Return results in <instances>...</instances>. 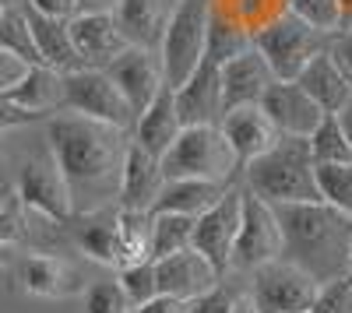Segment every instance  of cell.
Here are the masks:
<instances>
[{
  "instance_id": "obj_1",
  "label": "cell",
  "mask_w": 352,
  "mask_h": 313,
  "mask_svg": "<svg viewBox=\"0 0 352 313\" xmlns=\"http://www.w3.org/2000/svg\"><path fill=\"white\" fill-rule=\"evenodd\" d=\"M46 148L71 190L74 211L116 201L127 130L78 117V113H53L46 120Z\"/></svg>"
},
{
  "instance_id": "obj_2",
  "label": "cell",
  "mask_w": 352,
  "mask_h": 313,
  "mask_svg": "<svg viewBox=\"0 0 352 313\" xmlns=\"http://www.w3.org/2000/svg\"><path fill=\"white\" fill-rule=\"evenodd\" d=\"M282 233V257L303 268L317 286L345 278L352 253V215L328 201L272 205Z\"/></svg>"
},
{
  "instance_id": "obj_3",
  "label": "cell",
  "mask_w": 352,
  "mask_h": 313,
  "mask_svg": "<svg viewBox=\"0 0 352 313\" xmlns=\"http://www.w3.org/2000/svg\"><path fill=\"white\" fill-rule=\"evenodd\" d=\"M240 187L268 205H303L320 201L314 180V159L307 137L278 134L268 152H261L240 169Z\"/></svg>"
},
{
  "instance_id": "obj_4",
  "label": "cell",
  "mask_w": 352,
  "mask_h": 313,
  "mask_svg": "<svg viewBox=\"0 0 352 313\" xmlns=\"http://www.w3.org/2000/svg\"><path fill=\"white\" fill-rule=\"evenodd\" d=\"M166 180H219L240 183L236 159L219 127H184L176 141L159 155Z\"/></svg>"
},
{
  "instance_id": "obj_5",
  "label": "cell",
  "mask_w": 352,
  "mask_h": 313,
  "mask_svg": "<svg viewBox=\"0 0 352 313\" xmlns=\"http://www.w3.org/2000/svg\"><path fill=\"white\" fill-rule=\"evenodd\" d=\"M250 46L268 60V67L278 81H296L300 71L314 60V56L331 46V36L307 25L303 18H296L289 11V14L272 18L264 28H257L250 36Z\"/></svg>"
},
{
  "instance_id": "obj_6",
  "label": "cell",
  "mask_w": 352,
  "mask_h": 313,
  "mask_svg": "<svg viewBox=\"0 0 352 313\" xmlns=\"http://www.w3.org/2000/svg\"><path fill=\"white\" fill-rule=\"evenodd\" d=\"M212 0H176V11L166 25V36L159 46L162 81L169 89L184 84L204 56V32H208Z\"/></svg>"
},
{
  "instance_id": "obj_7",
  "label": "cell",
  "mask_w": 352,
  "mask_h": 313,
  "mask_svg": "<svg viewBox=\"0 0 352 313\" xmlns=\"http://www.w3.org/2000/svg\"><path fill=\"white\" fill-rule=\"evenodd\" d=\"M14 197L21 211L28 215H39V218H50V222H67L74 205H71V190L56 169V159L46 152H36L28 155L18 169V180H14Z\"/></svg>"
},
{
  "instance_id": "obj_8",
  "label": "cell",
  "mask_w": 352,
  "mask_h": 313,
  "mask_svg": "<svg viewBox=\"0 0 352 313\" xmlns=\"http://www.w3.org/2000/svg\"><path fill=\"white\" fill-rule=\"evenodd\" d=\"M250 275H254L250 299L257 303L261 313H307L314 306V299L320 296L317 281L285 257L261 264Z\"/></svg>"
},
{
  "instance_id": "obj_9",
  "label": "cell",
  "mask_w": 352,
  "mask_h": 313,
  "mask_svg": "<svg viewBox=\"0 0 352 313\" xmlns=\"http://www.w3.org/2000/svg\"><path fill=\"white\" fill-rule=\"evenodd\" d=\"M60 109L78 113L88 120H102L120 130H131L134 113L124 102V95L116 92V84L106 78V71H92V67H78L64 74V102Z\"/></svg>"
},
{
  "instance_id": "obj_10",
  "label": "cell",
  "mask_w": 352,
  "mask_h": 313,
  "mask_svg": "<svg viewBox=\"0 0 352 313\" xmlns=\"http://www.w3.org/2000/svg\"><path fill=\"white\" fill-rule=\"evenodd\" d=\"M275 257H282V233H278L275 208L254 197L250 190H243L240 229H236V243H232L229 271H254Z\"/></svg>"
},
{
  "instance_id": "obj_11",
  "label": "cell",
  "mask_w": 352,
  "mask_h": 313,
  "mask_svg": "<svg viewBox=\"0 0 352 313\" xmlns=\"http://www.w3.org/2000/svg\"><path fill=\"white\" fill-rule=\"evenodd\" d=\"M240 201H243V187L232 183L208 211H201V215L194 218L190 246H194L222 278H226V271H229L232 243H236V229H240Z\"/></svg>"
},
{
  "instance_id": "obj_12",
  "label": "cell",
  "mask_w": 352,
  "mask_h": 313,
  "mask_svg": "<svg viewBox=\"0 0 352 313\" xmlns=\"http://www.w3.org/2000/svg\"><path fill=\"white\" fill-rule=\"evenodd\" d=\"M71 246H78L85 257H92L96 264L106 268H124V253L116 243V205H99L88 211H71L64 222Z\"/></svg>"
},
{
  "instance_id": "obj_13",
  "label": "cell",
  "mask_w": 352,
  "mask_h": 313,
  "mask_svg": "<svg viewBox=\"0 0 352 313\" xmlns=\"http://www.w3.org/2000/svg\"><path fill=\"white\" fill-rule=\"evenodd\" d=\"M67 28H71V43L81 56V67H92V71H106L131 46L124 32L116 28L113 11H78L67 21Z\"/></svg>"
},
{
  "instance_id": "obj_14",
  "label": "cell",
  "mask_w": 352,
  "mask_h": 313,
  "mask_svg": "<svg viewBox=\"0 0 352 313\" xmlns=\"http://www.w3.org/2000/svg\"><path fill=\"white\" fill-rule=\"evenodd\" d=\"M18 286L32 299H71L85 292V275L56 253H28L18 261Z\"/></svg>"
},
{
  "instance_id": "obj_15",
  "label": "cell",
  "mask_w": 352,
  "mask_h": 313,
  "mask_svg": "<svg viewBox=\"0 0 352 313\" xmlns=\"http://www.w3.org/2000/svg\"><path fill=\"white\" fill-rule=\"evenodd\" d=\"M106 78L116 84V92L124 95V102L131 106L134 117L152 102V95L166 84V81H162L159 53L141 49V46H127V49L106 67Z\"/></svg>"
},
{
  "instance_id": "obj_16",
  "label": "cell",
  "mask_w": 352,
  "mask_h": 313,
  "mask_svg": "<svg viewBox=\"0 0 352 313\" xmlns=\"http://www.w3.org/2000/svg\"><path fill=\"white\" fill-rule=\"evenodd\" d=\"M275 81L268 60L247 46L243 53L229 56L226 64H219V95H222V117L236 106H254L261 102V95L268 92V84Z\"/></svg>"
},
{
  "instance_id": "obj_17",
  "label": "cell",
  "mask_w": 352,
  "mask_h": 313,
  "mask_svg": "<svg viewBox=\"0 0 352 313\" xmlns=\"http://www.w3.org/2000/svg\"><path fill=\"white\" fill-rule=\"evenodd\" d=\"M257 106L264 109V117L272 120V127L278 134H289V137H307L320 124V117H324V109H320L296 81H278V78L268 84V92L261 95Z\"/></svg>"
},
{
  "instance_id": "obj_18",
  "label": "cell",
  "mask_w": 352,
  "mask_h": 313,
  "mask_svg": "<svg viewBox=\"0 0 352 313\" xmlns=\"http://www.w3.org/2000/svg\"><path fill=\"white\" fill-rule=\"evenodd\" d=\"M155 281H159V296L190 303L194 296L215 289L222 281V275L204 261L194 246H187V250H176L169 257L155 261Z\"/></svg>"
},
{
  "instance_id": "obj_19",
  "label": "cell",
  "mask_w": 352,
  "mask_h": 313,
  "mask_svg": "<svg viewBox=\"0 0 352 313\" xmlns=\"http://www.w3.org/2000/svg\"><path fill=\"white\" fill-rule=\"evenodd\" d=\"M176 117L184 127H219L222 120V95H219V67L201 60L194 74L173 89Z\"/></svg>"
},
{
  "instance_id": "obj_20",
  "label": "cell",
  "mask_w": 352,
  "mask_h": 313,
  "mask_svg": "<svg viewBox=\"0 0 352 313\" xmlns=\"http://www.w3.org/2000/svg\"><path fill=\"white\" fill-rule=\"evenodd\" d=\"M166 176L159 169V159L148 155L141 145L127 141L124 148V162H120V183H116V208H138V211H148L155 205V197L162 190Z\"/></svg>"
},
{
  "instance_id": "obj_21",
  "label": "cell",
  "mask_w": 352,
  "mask_h": 313,
  "mask_svg": "<svg viewBox=\"0 0 352 313\" xmlns=\"http://www.w3.org/2000/svg\"><path fill=\"white\" fill-rule=\"evenodd\" d=\"M173 11H176V0H116L113 21L131 46L159 53Z\"/></svg>"
},
{
  "instance_id": "obj_22",
  "label": "cell",
  "mask_w": 352,
  "mask_h": 313,
  "mask_svg": "<svg viewBox=\"0 0 352 313\" xmlns=\"http://www.w3.org/2000/svg\"><path fill=\"white\" fill-rule=\"evenodd\" d=\"M219 130H222V137L229 141V148H232L236 173H240L250 159H257L261 152H268L272 141L278 137V130L272 127V120L264 117V109H261L257 102H254V106L229 109L226 117L219 120Z\"/></svg>"
},
{
  "instance_id": "obj_23",
  "label": "cell",
  "mask_w": 352,
  "mask_h": 313,
  "mask_svg": "<svg viewBox=\"0 0 352 313\" xmlns=\"http://www.w3.org/2000/svg\"><path fill=\"white\" fill-rule=\"evenodd\" d=\"M134 145H141L148 155H162L173 141H176V134L184 130V124H180V117H176V102H173V89L169 84H162V89L152 95V102L144 106L138 117H134Z\"/></svg>"
},
{
  "instance_id": "obj_24",
  "label": "cell",
  "mask_w": 352,
  "mask_h": 313,
  "mask_svg": "<svg viewBox=\"0 0 352 313\" xmlns=\"http://www.w3.org/2000/svg\"><path fill=\"white\" fill-rule=\"evenodd\" d=\"M232 183H219V180H166L155 205L148 208L152 215H190L197 218L201 211H208L219 197L229 190Z\"/></svg>"
},
{
  "instance_id": "obj_25",
  "label": "cell",
  "mask_w": 352,
  "mask_h": 313,
  "mask_svg": "<svg viewBox=\"0 0 352 313\" xmlns=\"http://www.w3.org/2000/svg\"><path fill=\"white\" fill-rule=\"evenodd\" d=\"M296 84H300V89H303L320 109H324V113H338V109L349 102V95H352L349 78L338 71V64L331 60V53H328V49H324V53H317L314 60L300 71Z\"/></svg>"
},
{
  "instance_id": "obj_26",
  "label": "cell",
  "mask_w": 352,
  "mask_h": 313,
  "mask_svg": "<svg viewBox=\"0 0 352 313\" xmlns=\"http://www.w3.org/2000/svg\"><path fill=\"white\" fill-rule=\"evenodd\" d=\"M25 14H28V28H32L36 49H39V64L60 71V74L78 71V67H81V56H78V49H74V43H71L67 21H60V18H43V14L28 11V8H25Z\"/></svg>"
},
{
  "instance_id": "obj_27",
  "label": "cell",
  "mask_w": 352,
  "mask_h": 313,
  "mask_svg": "<svg viewBox=\"0 0 352 313\" xmlns=\"http://www.w3.org/2000/svg\"><path fill=\"white\" fill-rule=\"evenodd\" d=\"M4 95L11 102L25 106V109H32V113H43V117L50 120L53 113H60V102H64V74L36 64V67H28L25 78Z\"/></svg>"
},
{
  "instance_id": "obj_28",
  "label": "cell",
  "mask_w": 352,
  "mask_h": 313,
  "mask_svg": "<svg viewBox=\"0 0 352 313\" xmlns=\"http://www.w3.org/2000/svg\"><path fill=\"white\" fill-rule=\"evenodd\" d=\"M116 243H120L124 264L152 261V211L116 208Z\"/></svg>"
},
{
  "instance_id": "obj_29",
  "label": "cell",
  "mask_w": 352,
  "mask_h": 313,
  "mask_svg": "<svg viewBox=\"0 0 352 313\" xmlns=\"http://www.w3.org/2000/svg\"><path fill=\"white\" fill-rule=\"evenodd\" d=\"M0 49L4 53H14L18 60L25 64H39V49H36V39H32V28H28V14H25V4L21 8H4L0 11Z\"/></svg>"
},
{
  "instance_id": "obj_30",
  "label": "cell",
  "mask_w": 352,
  "mask_h": 313,
  "mask_svg": "<svg viewBox=\"0 0 352 313\" xmlns=\"http://www.w3.org/2000/svg\"><path fill=\"white\" fill-rule=\"evenodd\" d=\"M250 46V36L243 32V28L236 21H222L215 14H208V32H204V56L201 60L208 64H226L229 56H236Z\"/></svg>"
},
{
  "instance_id": "obj_31",
  "label": "cell",
  "mask_w": 352,
  "mask_h": 313,
  "mask_svg": "<svg viewBox=\"0 0 352 313\" xmlns=\"http://www.w3.org/2000/svg\"><path fill=\"white\" fill-rule=\"evenodd\" d=\"M314 180H317L320 201H328L338 211L352 215V159L349 162H320V165H314Z\"/></svg>"
},
{
  "instance_id": "obj_32",
  "label": "cell",
  "mask_w": 352,
  "mask_h": 313,
  "mask_svg": "<svg viewBox=\"0 0 352 313\" xmlns=\"http://www.w3.org/2000/svg\"><path fill=\"white\" fill-rule=\"evenodd\" d=\"M194 236V218L190 215H152V261L169 257L176 250H187Z\"/></svg>"
},
{
  "instance_id": "obj_33",
  "label": "cell",
  "mask_w": 352,
  "mask_h": 313,
  "mask_svg": "<svg viewBox=\"0 0 352 313\" xmlns=\"http://www.w3.org/2000/svg\"><path fill=\"white\" fill-rule=\"evenodd\" d=\"M307 145H310L314 165H320V162H349L352 159L349 141H345V134L335 120V113H324V117H320V124L307 134Z\"/></svg>"
},
{
  "instance_id": "obj_34",
  "label": "cell",
  "mask_w": 352,
  "mask_h": 313,
  "mask_svg": "<svg viewBox=\"0 0 352 313\" xmlns=\"http://www.w3.org/2000/svg\"><path fill=\"white\" fill-rule=\"evenodd\" d=\"M116 286H120L127 306L148 303L159 296V281H155V261H138V264H124L116 268Z\"/></svg>"
},
{
  "instance_id": "obj_35",
  "label": "cell",
  "mask_w": 352,
  "mask_h": 313,
  "mask_svg": "<svg viewBox=\"0 0 352 313\" xmlns=\"http://www.w3.org/2000/svg\"><path fill=\"white\" fill-rule=\"evenodd\" d=\"M289 8L296 18H303L307 25L320 28V32L335 36L342 28V4L338 0H289Z\"/></svg>"
},
{
  "instance_id": "obj_36",
  "label": "cell",
  "mask_w": 352,
  "mask_h": 313,
  "mask_svg": "<svg viewBox=\"0 0 352 313\" xmlns=\"http://www.w3.org/2000/svg\"><path fill=\"white\" fill-rule=\"evenodd\" d=\"M85 313H127V299L116 286V278L92 281L85 289Z\"/></svg>"
},
{
  "instance_id": "obj_37",
  "label": "cell",
  "mask_w": 352,
  "mask_h": 313,
  "mask_svg": "<svg viewBox=\"0 0 352 313\" xmlns=\"http://www.w3.org/2000/svg\"><path fill=\"white\" fill-rule=\"evenodd\" d=\"M307 313H352V286L345 278L320 286V296L314 299V306Z\"/></svg>"
},
{
  "instance_id": "obj_38",
  "label": "cell",
  "mask_w": 352,
  "mask_h": 313,
  "mask_svg": "<svg viewBox=\"0 0 352 313\" xmlns=\"http://www.w3.org/2000/svg\"><path fill=\"white\" fill-rule=\"evenodd\" d=\"M232 299H236V292L226 289L222 281H219L215 289L194 296V299L184 306V313H232Z\"/></svg>"
},
{
  "instance_id": "obj_39",
  "label": "cell",
  "mask_w": 352,
  "mask_h": 313,
  "mask_svg": "<svg viewBox=\"0 0 352 313\" xmlns=\"http://www.w3.org/2000/svg\"><path fill=\"white\" fill-rule=\"evenodd\" d=\"M25 240V215H21V205L18 197H8L4 205H0V243H21Z\"/></svg>"
},
{
  "instance_id": "obj_40",
  "label": "cell",
  "mask_w": 352,
  "mask_h": 313,
  "mask_svg": "<svg viewBox=\"0 0 352 313\" xmlns=\"http://www.w3.org/2000/svg\"><path fill=\"white\" fill-rule=\"evenodd\" d=\"M39 120H46L43 113H32V109H25V106H18V102H11L4 92H0V134H8V130H14V127H28V124H39Z\"/></svg>"
},
{
  "instance_id": "obj_41",
  "label": "cell",
  "mask_w": 352,
  "mask_h": 313,
  "mask_svg": "<svg viewBox=\"0 0 352 313\" xmlns=\"http://www.w3.org/2000/svg\"><path fill=\"white\" fill-rule=\"evenodd\" d=\"M28 11H36L43 18H60V21H71L78 11H81V0H25Z\"/></svg>"
},
{
  "instance_id": "obj_42",
  "label": "cell",
  "mask_w": 352,
  "mask_h": 313,
  "mask_svg": "<svg viewBox=\"0 0 352 313\" xmlns=\"http://www.w3.org/2000/svg\"><path fill=\"white\" fill-rule=\"evenodd\" d=\"M328 53H331V60L338 64V71H342V74L349 78V84H352V28H338V32L331 36Z\"/></svg>"
},
{
  "instance_id": "obj_43",
  "label": "cell",
  "mask_w": 352,
  "mask_h": 313,
  "mask_svg": "<svg viewBox=\"0 0 352 313\" xmlns=\"http://www.w3.org/2000/svg\"><path fill=\"white\" fill-rule=\"evenodd\" d=\"M28 67H32V64H25V60H18L14 53H4V49H0V92H11L14 84L25 78Z\"/></svg>"
},
{
  "instance_id": "obj_44",
  "label": "cell",
  "mask_w": 352,
  "mask_h": 313,
  "mask_svg": "<svg viewBox=\"0 0 352 313\" xmlns=\"http://www.w3.org/2000/svg\"><path fill=\"white\" fill-rule=\"evenodd\" d=\"M187 303L180 299H169V296H155L148 303H138V306H127V313H184Z\"/></svg>"
},
{
  "instance_id": "obj_45",
  "label": "cell",
  "mask_w": 352,
  "mask_h": 313,
  "mask_svg": "<svg viewBox=\"0 0 352 313\" xmlns=\"http://www.w3.org/2000/svg\"><path fill=\"white\" fill-rule=\"evenodd\" d=\"M335 120H338V127H342V134H345V141H349V152H352V95H349V102L335 113Z\"/></svg>"
},
{
  "instance_id": "obj_46",
  "label": "cell",
  "mask_w": 352,
  "mask_h": 313,
  "mask_svg": "<svg viewBox=\"0 0 352 313\" xmlns=\"http://www.w3.org/2000/svg\"><path fill=\"white\" fill-rule=\"evenodd\" d=\"M232 313H261V310L250 299V292H236V299H232Z\"/></svg>"
},
{
  "instance_id": "obj_47",
  "label": "cell",
  "mask_w": 352,
  "mask_h": 313,
  "mask_svg": "<svg viewBox=\"0 0 352 313\" xmlns=\"http://www.w3.org/2000/svg\"><path fill=\"white\" fill-rule=\"evenodd\" d=\"M8 197H14V183H11V176L4 173V162H0V205H4Z\"/></svg>"
},
{
  "instance_id": "obj_48",
  "label": "cell",
  "mask_w": 352,
  "mask_h": 313,
  "mask_svg": "<svg viewBox=\"0 0 352 313\" xmlns=\"http://www.w3.org/2000/svg\"><path fill=\"white\" fill-rule=\"evenodd\" d=\"M11 261H14V246L0 243V271H4V268H11Z\"/></svg>"
},
{
  "instance_id": "obj_49",
  "label": "cell",
  "mask_w": 352,
  "mask_h": 313,
  "mask_svg": "<svg viewBox=\"0 0 352 313\" xmlns=\"http://www.w3.org/2000/svg\"><path fill=\"white\" fill-rule=\"evenodd\" d=\"M342 4V28H352V0H338Z\"/></svg>"
},
{
  "instance_id": "obj_50",
  "label": "cell",
  "mask_w": 352,
  "mask_h": 313,
  "mask_svg": "<svg viewBox=\"0 0 352 313\" xmlns=\"http://www.w3.org/2000/svg\"><path fill=\"white\" fill-rule=\"evenodd\" d=\"M96 4H102V0H81V11H99Z\"/></svg>"
},
{
  "instance_id": "obj_51",
  "label": "cell",
  "mask_w": 352,
  "mask_h": 313,
  "mask_svg": "<svg viewBox=\"0 0 352 313\" xmlns=\"http://www.w3.org/2000/svg\"><path fill=\"white\" fill-rule=\"evenodd\" d=\"M25 0H0V8H21Z\"/></svg>"
},
{
  "instance_id": "obj_52",
  "label": "cell",
  "mask_w": 352,
  "mask_h": 313,
  "mask_svg": "<svg viewBox=\"0 0 352 313\" xmlns=\"http://www.w3.org/2000/svg\"><path fill=\"white\" fill-rule=\"evenodd\" d=\"M345 281L352 286V253H349V271H345Z\"/></svg>"
},
{
  "instance_id": "obj_53",
  "label": "cell",
  "mask_w": 352,
  "mask_h": 313,
  "mask_svg": "<svg viewBox=\"0 0 352 313\" xmlns=\"http://www.w3.org/2000/svg\"><path fill=\"white\" fill-rule=\"evenodd\" d=\"M0 11H4V8H0Z\"/></svg>"
}]
</instances>
